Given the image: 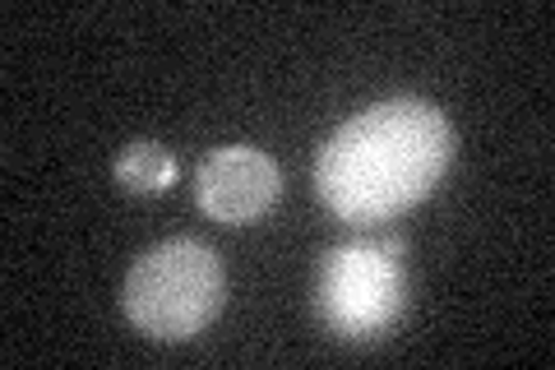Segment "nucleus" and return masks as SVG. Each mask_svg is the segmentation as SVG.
I'll list each match as a JSON object with an SVG mask.
<instances>
[{"label": "nucleus", "mask_w": 555, "mask_h": 370, "mask_svg": "<svg viewBox=\"0 0 555 370\" xmlns=\"http://www.w3.org/2000/svg\"><path fill=\"white\" fill-rule=\"evenodd\" d=\"M403 241H343L324 255L315 302L324 324L338 339H375L403 310V269H398Z\"/></svg>", "instance_id": "7ed1b4c3"}, {"label": "nucleus", "mask_w": 555, "mask_h": 370, "mask_svg": "<svg viewBox=\"0 0 555 370\" xmlns=\"http://www.w3.org/2000/svg\"><path fill=\"white\" fill-rule=\"evenodd\" d=\"M222 264L214 255V245H204L195 237H177L153 245L130 269L120 306H126L130 324L149 339L181 343L222 310Z\"/></svg>", "instance_id": "f03ea898"}, {"label": "nucleus", "mask_w": 555, "mask_h": 370, "mask_svg": "<svg viewBox=\"0 0 555 370\" xmlns=\"http://www.w3.org/2000/svg\"><path fill=\"white\" fill-rule=\"evenodd\" d=\"M283 195V171L269 153L232 144L208 153L195 171V200L218 222H250Z\"/></svg>", "instance_id": "20e7f679"}, {"label": "nucleus", "mask_w": 555, "mask_h": 370, "mask_svg": "<svg viewBox=\"0 0 555 370\" xmlns=\"http://www.w3.org/2000/svg\"><path fill=\"white\" fill-rule=\"evenodd\" d=\"M116 176H120V186L139 190V195H158V190L177 181V163L158 144H130L116 157Z\"/></svg>", "instance_id": "39448f33"}, {"label": "nucleus", "mask_w": 555, "mask_h": 370, "mask_svg": "<svg viewBox=\"0 0 555 370\" xmlns=\"http://www.w3.org/2000/svg\"><path fill=\"white\" fill-rule=\"evenodd\" d=\"M454 157V130L422 98H389L328 135L315 163L324 204L347 222H379L426 200Z\"/></svg>", "instance_id": "f257e3e1"}]
</instances>
